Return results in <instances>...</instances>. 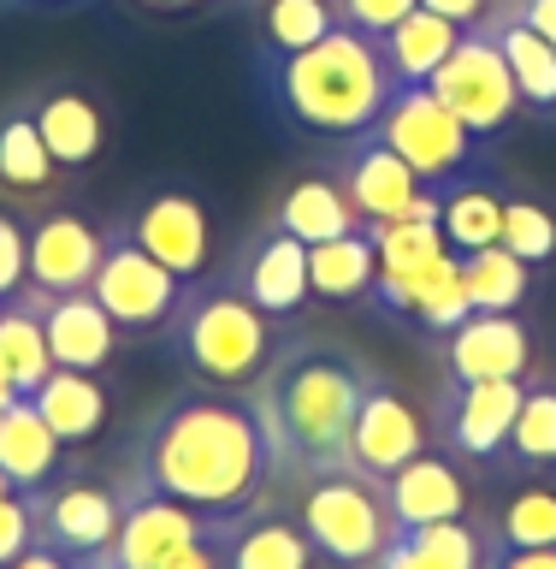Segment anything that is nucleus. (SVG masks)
I'll list each match as a JSON object with an SVG mask.
<instances>
[{
  "instance_id": "nucleus-1",
  "label": "nucleus",
  "mask_w": 556,
  "mask_h": 569,
  "mask_svg": "<svg viewBox=\"0 0 556 569\" xmlns=\"http://www.w3.org/2000/svg\"><path fill=\"white\" fill-rule=\"evenodd\" d=\"M137 475L142 492L178 498L195 516L220 522V516H243L261 505L273 480V445H266L249 391L195 386L142 427Z\"/></svg>"
},
{
  "instance_id": "nucleus-2",
  "label": "nucleus",
  "mask_w": 556,
  "mask_h": 569,
  "mask_svg": "<svg viewBox=\"0 0 556 569\" xmlns=\"http://www.w3.org/2000/svg\"><path fill=\"white\" fill-rule=\"evenodd\" d=\"M373 373L350 350L332 345H296L261 368L249 386V403L273 445V475L314 480L332 469H350V427Z\"/></svg>"
},
{
  "instance_id": "nucleus-3",
  "label": "nucleus",
  "mask_w": 556,
  "mask_h": 569,
  "mask_svg": "<svg viewBox=\"0 0 556 569\" xmlns=\"http://www.w3.org/2000/svg\"><path fill=\"white\" fill-rule=\"evenodd\" d=\"M273 96L314 137H367L391 107V96H397V78H391L373 36L337 24L314 48L279 53Z\"/></svg>"
},
{
  "instance_id": "nucleus-4",
  "label": "nucleus",
  "mask_w": 556,
  "mask_h": 569,
  "mask_svg": "<svg viewBox=\"0 0 556 569\" xmlns=\"http://www.w3.org/2000/svg\"><path fill=\"white\" fill-rule=\"evenodd\" d=\"M273 315H261L237 284L231 291H195L178 302L172 315V332H178V350L184 362L202 373V386H255L261 368L273 362Z\"/></svg>"
},
{
  "instance_id": "nucleus-5",
  "label": "nucleus",
  "mask_w": 556,
  "mask_h": 569,
  "mask_svg": "<svg viewBox=\"0 0 556 569\" xmlns=\"http://www.w3.org/2000/svg\"><path fill=\"white\" fill-rule=\"evenodd\" d=\"M302 533L314 540V551L337 569H367L380 551L397 540L385 505V480H373L362 469H332L314 475L302 487V510H296Z\"/></svg>"
},
{
  "instance_id": "nucleus-6",
  "label": "nucleus",
  "mask_w": 556,
  "mask_h": 569,
  "mask_svg": "<svg viewBox=\"0 0 556 569\" xmlns=\"http://www.w3.org/2000/svg\"><path fill=\"white\" fill-rule=\"evenodd\" d=\"M373 137H380L385 149H397L408 167H415V178H421L426 190H456V184H468L474 154H479V137H474L468 124H462L426 83L397 89V96H391V107L380 113V124H373Z\"/></svg>"
},
{
  "instance_id": "nucleus-7",
  "label": "nucleus",
  "mask_w": 556,
  "mask_h": 569,
  "mask_svg": "<svg viewBox=\"0 0 556 569\" xmlns=\"http://www.w3.org/2000/svg\"><path fill=\"white\" fill-rule=\"evenodd\" d=\"M426 89H433L474 137H497L515 119V107H522L515 78H509V60H504V48H497L492 24L462 30V42L451 48V60L426 78Z\"/></svg>"
},
{
  "instance_id": "nucleus-8",
  "label": "nucleus",
  "mask_w": 556,
  "mask_h": 569,
  "mask_svg": "<svg viewBox=\"0 0 556 569\" xmlns=\"http://www.w3.org/2000/svg\"><path fill=\"white\" fill-rule=\"evenodd\" d=\"M89 291L113 315L119 332H160V327H172L178 302H184V279L166 273L131 231H119V238H107V256Z\"/></svg>"
},
{
  "instance_id": "nucleus-9",
  "label": "nucleus",
  "mask_w": 556,
  "mask_h": 569,
  "mask_svg": "<svg viewBox=\"0 0 556 569\" xmlns=\"http://www.w3.org/2000/svg\"><path fill=\"white\" fill-rule=\"evenodd\" d=\"M36 505V540L65 551V558H78L83 569L101 558L107 546H113L119 533V516L131 498H113L107 487H89V480H60L53 475L48 487L30 492Z\"/></svg>"
},
{
  "instance_id": "nucleus-10",
  "label": "nucleus",
  "mask_w": 556,
  "mask_h": 569,
  "mask_svg": "<svg viewBox=\"0 0 556 569\" xmlns=\"http://www.w3.org/2000/svg\"><path fill=\"white\" fill-rule=\"evenodd\" d=\"M208 528H213V522H208V516H195L190 505L137 487L131 505H124V516H119L113 546H107L89 569H166L172 551L190 546V540H202Z\"/></svg>"
},
{
  "instance_id": "nucleus-11",
  "label": "nucleus",
  "mask_w": 556,
  "mask_h": 569,
  "mask_svg": "<svg viewBox=\"0 0 556 569\" xmlns=\"http://www.w3.org/2000/svg\"><path fill=\"white\" fill-rule=\"evenodd\" d=\"M426 451V427L415 416V403L397 386L367 380L362 403H355V427H350V469H362L373 480L397 475L403 462H415Z\"/></svg>"
},
{
  "instance_id": "nucleus-12",
  "label": "nucleus",
  "mask_w": 556,
  "mask_h": 569,
  "mask_svg": "<svg viewBox=\"0 0 556 569\" xmlns=\"http://www.w3.org/2000/svg\"><path fill=\"white\" fill-rule=\"evenodd\" d=\"M107 256V231L83 213H48L42 226L24 231V279L42 297L60 291H89L95 284V267Z\"/></svg>"
},
{
  "instance_id": "nucleus-13",
  "label": "nucleus",
  "mask_w": 556,
  "mask_h": 569,
  "mask_svg": "<svg viewBox=\"0 0 556 569\" xmlns=\"http://www.w3.org/2000/svg\"><path fill=\"white\" fill-rule=\"evenodd\" d=\"M30 302L42 315V332H48V356L53 368H83V373H101L119 350V327L113 315L95 302V291H60V297H42L30 284Z\"/></svg>"
},
{
  "instance_id": "nucleus-14",
  "label": "nucleus",
  "mask_w": 556,
  "mask_h": 569,
  "mask_svg": "<svg viewBox=\"0 0 556 569\" xmlns=\"http://www.w3.org/2000/svg\"><path fill=\"white\" fill-rule=\"evenodd\" d=\"M527 386L522 380H451L444 398V439L456 457H497L515 433V409Z\"/></svg>"
},
{
  "instance_id": "nucleus-15",
  "label": "nucleus",
  "mask_w": 556,
  "mask_h": 569,
  "mask_svg": "<svg viewBox=\"0 0 556 569\" xmlns=\"http://www.w3.org/2000/svg\"><path fill=\"white\" fill-rule=\"evenodd\" d=\"M124 231L178 279H195L208 267V208L190 190H154Z\"/></svg>"
},
{
  "instance_id": "nucleus-16",
  "label": "nucleus",
  "mask_w": 556,
  "mask_h": 569,
  "mask_svg": "<svg viewBox=\"0 0 556 569\" xmlns=\"http://www.w3.org/2000/svg\"><path fill=\"white\" fill-rule=\"evenodd\" d=\"M355 142H362V149H355L350 167H344V196H350V208L362 213V231L367 226H385V220H408L415 202L426 196L415 167H408L397 149H385L373 131L355 137Z\"/></svg>"
},
{
  "instance_id": "nucleus-17",
  "label": "nucleus",
  "mask_w": 556,
  "mask_h": 569,
  "mask_svg": "<svg viewBox=\"0 0 556 569\" xmlns=\"http://www.w3.org/2000/svg\"><path fill=\"white\" fill-rule=\"evenodd\" d=\"M213 546H220V569H320V551L302 533V522L266 516V510L220 516Z\"/></svg>"
},
{
  "instance_id": "nucleus-18",
  "label": "nucleus",
  "mask_w": 556,
  "mask_h": 569,
  "mask_svg": "<svg viewBox=\"0 0 556 569\" xmlns=\"http://www.w3.org/2000/svg\"><path fill=\"white\" fill-rule=\"evenodd\" d=\"M527 327L515 315H468L444 332V368L451 380H522L527 373Z\"/></svg>"
},
{
  "instance_id": "nucleus-19",
  "label": "nucleus",
  "mask_w": 556,
  "mask_h": 569,
  "mask_svg": "<svg viewBox=\"0 0 556 569\" xmlns=\"http://www.w3.org/2000/svg\"><path fill=\"white\" fill-rule=\"evenodd\" d=\"M373 297L385 302L391 315H408V320H421L426 332H451L456 320H468V284H462V256L456 249H444L438 261H426L421 273H408V279H380L373 284Z\"/></svg>"
},
{
  "instance_id": "nucleus-20",
  "label": "nucleus",
  "mask_w": 556,
  "mask_h": 569,
  "mask_svg": "<svg viewBox=\"0 0 556 569\" xmlns=\"http://www.w3.org/2000/svg\"><path fill=\"white\" fill-rule=\"evenodd\" d=\"M237 291L255 302L261 315H296L314 297L309 284V243L291 231H266V238L243 256L237 267Z\"/></svg>"
},
{
  "instance_id": "nucleus-21",
  "label": "nucleus",
  "mask_w": 556,
  "mask_h": 569,
  "mask_svg": "<svg viewBox=\"0 0 556 569\" xmlns=\"http://www.w3.org/2000/svg\"><path fill=\"white\" fill-rule=\"evenodd\" d=\"M385 505H391V522L397 533L408 528H426V522H451V516L468 510V492H462L456 469L444 457H415L403 462L397 475H385Z\"/></svg>"
},
{
  "instance_id": "nucleus-22",
  "label": "nucleus",
  "mask_w": 556,
  "mask_h": 569,
  "mask_svg": "<svg viewBox=\"0 0 556 569\" xmlns=\"http://www.w3.org/2000/svg\"><path fill=\"white\" fill-rule=\"evenodd\" d=\"M60 457H65V445H60V433L42 421L36 398L0 403V475L12 480V492L48 487V480L60 475Z\"/></svg>"
},
{
  "instance_id": "nucleus-23",
  "label": "nucleus",
  "mask_w": 556,
  "mask_h": 569,
  "mask_svg": "<svg viewBox=\"0 0 556 569\" xmlns=\"http://www.w3.org/2000/svg\"><path fill=\"white\" fill-rule=\"evenodd\" d=\"M456 42H462V24H451V18L415 7L408 18H397V24L380 36V53H385V66H391V78H397V89H415V83H426L444 60H451Z\"/></svg>"
},
{
  "instance_id": "nucleus-24",
  "label": "nucleus",
  "mask_w": 556,
  "mask_h": 569,
  "mask_svg": "<svg viewBox=\"0 0 556 569\" xmlns=\"http://www.w3.org/2000/svg\"><path fill=\"white\" fill-rule=\"evenodd\" d=\"M30 398L42 409V421L60 433V445H89L107 427V391H101L95 373H83V368H53Z\"/></svg>"
},
{
  "instance_id": "nucleus-25",
  "label": "nucleus",
  "mask_w": 556,
  "mask_h": 569,
  "mask_svg": "<svg viewBox=\"0 0 556 569\" xmlns=\"http://www.w3.org/2000/svg\"><path fill=\"white\" fill-rule=\"evenodd\" d=\"M36 131H42L53 167H89V160L101 154L107 124H101V107L89 96H78V89H53V96L36 107Z\"/></svg>"
},
{
  "instance_id": "nucleus-26",
  "label": "nucleus",
  "mask_w": 556,
  "mask_h": 569,
  "mask_svg": "<svg viewBox=\"0 0 556 569\" xmlns=\"http://www.w3.org/2000/svg\"><path fill=\"white\" fill-rule=\"evenodd\" d=\"M309 284L326 302H355L380 284V256H373L367 231H344V238L309 243Z\"/></svg>"
},
{
  "instance_id": "nucleus-27",
  "label": "nucleus",
  "mask_w": 556,
  "mask_h": 569,
  "mask_svg": "<svg viewBox=\"0 0 556 569\" xmlns=\"http://www.w3.org/2000/svg\"><path fill=\"white\" fill-rule=\"evenodd\" d=\"M279 231H291L302 243H326L344 231H362V213L350 208L344 184H332V178H296L279 202Z\"/></svg>"
},
{
  "instance_id": "nucleus-28",
  "label": "nucleus",
  "mask_w": 556,
  "mask_h": 569,
  "mask_svg": "<svg viewBox=\"0 0 556 569\" xmlns=\"http://www.w3.org/2000/svg\"><path fill=\"white\" fill-rule=\"evenodd\" d=\"M486 24L497 30V48H504V60H509V78H515L522 107H539V113L556 107V48L533 24H522L515 12H492Z\"/></svg>"
},
{
  "instance_id": "nucleus-29",
  "label": "nucleus",
  "mask_w": 556,
  "mask_h": 569,
  "mask_svg": "<svg viewBox=\"0 0 556 569\" xmlns=\"http://www.w3.org/2000/svg\"><path fill=\"white\" fill-rule=\"evenodd\" d=\"M0 373L12 380L18 398H30V391L53 373L48 332H42V315H36L30 297H7V302H0Z\"/></svg>"
},
{
  "instance_id": "nucleus-30",
  "label": "nucleus",
  "mask_w": 556,
  "mask_h": 569,
  "mask_svg": "<svg viewBox=\"0 0 556 569\" xmlns=\"http://www.w3.org/2000/svg\"><path fill=\"white\" fill-rule=\"evenodd\" d=\"M462 284H468V309H479V315H515L527 302V261L509 256L504 243L468 249V256H462Z\"/></svg>"
},
{
  "instance_id": "nucleus-31",
  "label": "nucleus",
  "mask_w": 556,
  "mask_h": 569,
  "mask_svg": "<svg viewBox=\"0 0 556 569\" xmlns=\"http://www.w3.org/2000/svg\"><path fill=\"white\" fill-rule=\"evenodd\" d=\"M438 231H444V243H451L456 256L492 249L497 238H504V196L486 190V184H456L438 208Z\"/></svg>"
},
{
  "instance_id": "nucleus-32",
  "label": "nucleus",
  "mask_w": 556,
  "mask_h": 569,
  "mask_svg": "<svg viewBox=\"0 0 556 569\" xmlns=\"http://www.w3.org/2000/svg\"><path fill=\"white\" fill-rule=\"evenodd\" d=\"M367 238H373V256H380V279H408L451 249L433 220H385V226H367Z\"/></svg>"
},
{
  "instance_id": "nucleus-33",
  "label": "nucleus",
  "mask_w": 556,
  "mask_h": 569,
  "mask_svg": "<svg viewBox=\"0 0 556 569\" xmlns=\"http://www.w3.org/2000/svg\"><path fill=\"white\" fill-rule=\"evenodd\" d=\"M53 178V154L42 131H36V113H12L0 124V184L12 190H42Z\"/></svg>"
},
{
  "instance_id": "nucleus-34",
  "label": "nucleus",
  "mask_w": 556,
  "mask_h": 569,
  "mask_svg": "<svg viewBox=\"0 0 556 569\" xmlns=\"http://www.w3.org/2000/svg\"><path fill=\"white\" fill-rule=\"evenodd\" d=\"M408 546H415L433 569H492V558H497V540H479V533L462 522V516H451V522L408 528Z\"/></svg>"
},
{
  "instance_id": "nucleus-35",
  "label": "nucleus",
  "mask_w": 556,
  "mask_h": 569,
  "mask_svg": "<svg viewBox=\"0 0 556 569\" xmlns=\"http://www.w3.org/2000/svg\"><path fill=\"white\" fill-rule=\"evenodd\" d=\"M261 30L273 53H296V48H314L320 36H332L337 12H332V0H266Z\"/></svg>"
},
{
  "instance_id": "nucleus-36",
  "label": "nucleus",
  "mask_w": 556,
  "mask_h": 569,
  "mask_svg": "<svg viewBox=\"0 0 556 569\" xmlns=\"http://www.w3.org/2000/svg\"><path fill=\"white\" fill-rule=\"evenodd\" d=\"M497 540L515 551L556 546V487H522L497 516Z\"/></svg>"
},
{
  "instance_id": "nucleus-37",
  "label": "nucleus",
  "mask_w": 556,
  "mask_h": 569,
  "mask_svg": "<svg viewBox=\"0 0 556 569\" xmlns=\"http://www.w3.org/2000/svg\"><path fill=\"white\" fill-rule=\"evenodd\" d=\"M509 451L522 457L527 469H550V462H556V386H533L522 398Z\"/></svg>"
},
{
  "instance_id": "nucleus-38",
  "label": "nucleus",
  "mask_w": 556,
  "mask_h": 569,
  "mask_svg": "<svg viewBox=\"0 0 556 569\" xmlns=\"http://www.w3.org/2000/svg\"><path fill=\"white\" fill-rule=\"evenodd\" d=\"M509 249V256H522L527 267L533 261H550L556 256V220L545 202H504V238H497Z\"/></svg>"
},
{
  "instance_id": "nucleus-39",
  "label": "nucleus",
  "mask_w": 556,
  "mask_h": 569,
  "mask_svg": "<svg viewBox=\"0 0 556 569\" xmlns=\"http://www.w3.org/2000/svg\"><path fill=\"white\" fill-rule=\"evenodd\" d=\"M421 0H332V12H337V24H350V30H362V36H380L397 24V18H408Z\"/></svg>"
},
{
  "instance_id": "nucleus-40",
  "label": "nucleus",
  "mask_w": 556,
  "mask_h": 569,
  "mask_svg": "<svg viewBox=\"0 0 556 569\" xmlns=\"http://www.w3.org/2000/svg\"><path fill=\"white\" fill-rule=\"evenodd\" d=\"M30 546H36V505H30V492H7L0 498V569L12 558H24Z\"/></svg>"
},
{
  "instance_id": "nucleus-41",
  "label": "nucleus",
  "mask_w": 556,
  "mask_h": 569,
  "mask_svg": "<svg viewBox=\"0 0 556 569\" xmlns=\"http://www.w3.org/2000/svg\"><path fill=\"white\" fill-rule=\"evenodd\" d=\"M24 291V231L12 226V213H0V302Z\"/></svg>"
},
{
  "instance_id": "nucleus-42",
  "label": "nucleus",
  "mask_w": 556,
  "mask_h": 569,
  "mask_svg": "<svg viewBox=\"0 0 556 569\" xmlns=\"http://www.w3.org/2000/svg\"><path fill=\"white\" fill-rule=\"evenodd\" d=\"M426 12H438V18H451V24L462 30H474V24H486L492 18V0H421Z\"/></svg>"
},
{
  "instance_id": "nucleus-43",
  "label": "nucleus",
  "mask_w": 556,
  "mask_h": 569,
  "mask_svg": "<svg viewBox=\"0 0 556 569\" xmlns=\"http://www.w3.org/2000/svg\"><path fill=\"white\" fill-rule=\"evenodd\" d=\"M166 569H220V546H213V528L202 533V540H190V546H178Z\"/></svg>"
},
{
  "instance_id": "nucleus-44",
  "label": "nucleus",
  "mask_w": 556,
  "mask_h": 569,
  "mask_svg": "<svg viewBox=\"0 0 556 569\" xmlns=\"http://www.w3.org/2000/svg\"><path fill=\"white\" fill-rule=\"evenodd\" d=\"M509 12L522 18V24H533L556 48V0H509Z\"/></svg>"
},
{
  "instance_id": "nucleus-45",
  "label": "nucleus",
  "mask_w": 556,
  "mask_h": 569,
  "mask_svg": "<svg viewBox=\"0 0 556 569\" xmlns=\"http://www.w3.org/2000/svg\"><path fill=\"white\" fill-rule=\"evenodd\" d=\"M492 569H556V546H539V551H515V546H504V540H497V558H492Z\"/></svg>"
},
{
  "instance_id": "nucleus-46",
  "label": "nucleus",
  "mask_w": 556,
  "mask_h": 569,
  "mask_svg": "<svg viewBox=\"0 0 556 569\" xmlns=\"http://www.w3.org/2000/svg\"><path fill=\"white\" fill-rule=\"evenodd\" d=\"M367 569H433V563H426L421 551L408 546V533H397V540H391V546H385V551H380V558H373Z\"/></svg>"
},
{
  "instance_id": "nucleus-47",
  "label": "nucleus",
  "mask_w": 556,
  "mask_h": 569,
  "mask_svg": "<svg viewBox=\"0 0 556 569\" xmlns=\"http://www.w3.org/2000/svg\"><path fill=\"white\" fill-rule=\"evenodd\" d=\"M7 569H83L78 558H65V551H53V546H42V540H36L30 551H24V558H12Z\"/></svg>"
},
{
  "instance_id": "nucleus-48",
  "label": "nucleus",
  "mask_w": 556,
  "mask_h": 569,
  "mask_svg": "<svg viewBox=\"0 0 556 569\" xmlns=\"http://www.w3.org/2000/svg\"><path fill=\"white\" fill-rule=\"evenodd\" d=\"M18 398V391H12V380H7V373H0V403H12Z\"/></svg>"
},
{
  "instance_id": "nucleus-49",
  "label": "nucleus",
  "mask_w": 556,
  "mask_h": 569,
  "mask_svg": "<svg viewBox=\"0 0 556 569\" xmlns=\"http://www.w3.org/2000/svg\"><path fill=\"white\" fill-rule=\"evenodd\" d=\"M149 7H190V0H149Z\"/></svg>"
},
{
  "instance_id": "nucleus-50",
  "label": "nucleus",
  "mask_w": 556,
  "mask_h": 569,
  "mask_svg": "<svg viewBox=\"0 0 556 569\" xmlns=\"http://www.w3.org/2000/svg\"><path fill=\"white\" fill-rule=\"evenodd\" d=\"M7 492H12V480H7V475H0V498H7Z\"/></svg>"
}]
</instances>
